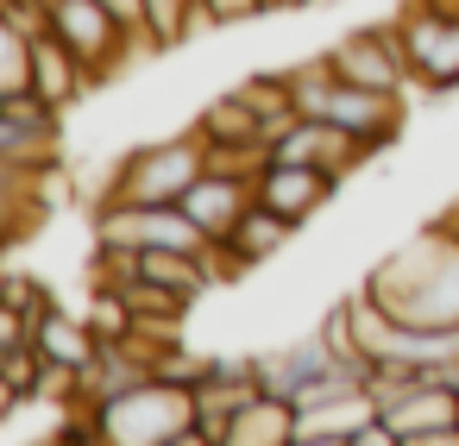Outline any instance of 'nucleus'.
<instances>
[{
    "instance_id": "obj_22",
    "label": "nucleus",
    "mask_w": 459,
    "mask_h": 446,
    "mask_svg": "<svg viewBox=\"0 0 459 446\" xmlns=\"http://www.w3.org/2000/svg\"><path fill=\"white\" fill-rule=\"evenodd\" d=\"M421 7H434V13H446V20H459V0H421Z\"/></svg>"
},
{
    "instance_id": "obj_4",
    "label": "nucleus",
    "mask_w": 459,
    "mask_h": 446,
    "mask_svg": "<svg viewBox=\"0 0 459 446\" xmlns=\"http://www.w3.org/2000/svg\"><path fill=\"white\" fill-rule=\"evenodd\" d=\"M208 170V139L189 133V139H158V145H139L114 164L101 202H183Z\"/></svg>"
},
{
    "instance_id": "obj_24",
    "label": "nucleus",
    "mask_w": 459,
    "mask_h": 446,
    "mask_svg": "<svg viewBox=\"0 0 459 446\" xmlns=\"http://www.w3.org/2000/svg\"><path fill=\"white\" fill-rule=\"evenodd\" d=\"M315 7H327V0H315Z\"/></svg>"
},
{
    "instance_id": "obj_18",
    "label": "nucleus",
    "mask_w": 459,
    "mask_h": 446,
    "mask_svg": "<svg viewBox=\"0 0 459 446\" xmlns=\"http://www.w3.org/2000/svg\"><path fill=\"white\" fill-rule=\"evenodd\" d=\"M258 13H271L264 0H202V26H208V32L246 26V20H258Z\"/></svg>"
},
{
    "instance_id": "obj_11",
    "label": "nucleus",
    "mask_w": 459,
    "mask_h": 446,
    "mask_svg": "<svg viewBox=\"0 0 459 446\" xmlns=\"http://www.w3.org/2000/svg\"><path fill=\"white\" fill-rule=\"evenodd\" d=\"M89 82H95V76H89V64H82V57H76L51 26H45V32H32V70H26V89H39L57 114H70V107L89 95Z\"/></svg>"
},
{
    "instance_id": "obj_16",
    "label": "nucleus",
    "mask_w": 459,
    "mask_h": 446,
    "mask_svg": "<svg viewBox=\"0 0 459 446\" xmlns=\"http://www.w3.org/2000/svg\"><path fill=\"white\" fill-rule=\"evenodd\" d=\"M32 346L51 358V365H70V371H89L95 358H101V339H95V327H89V314L76 321V314H64L57 302L32 321Z\"/></svg>"
},
{
    "instance_id": "obj_6",
    "label": "nucleus",
    "mask_w": 459,
    "mask_h": 446,
    "mask_svg": "<svg viewBox=\"0 0 459 446\" xmlns=\"http://www.w3.org/2000/svg\"><path fill=\"white\" fill-rule=\"evenodd\" d=\"M45 26L89 64V76L95 82H114L126 64H133V51L145 45L120 13H108L101 0H45Z\"/></svg>"
},
{
    "instance_id": "obj_15",
    "label": "nucleus",
    "mask_w": 459,
    "mask_h": 446,
    "mask_svg": "<svg viewBox=\"0 0 459 446\" xmlns=\"http://www.w3.org/2000/svg\"><path fill=\"white\" fill-rule=\"evenodd\" d=\"M296 427H302V408L277 390H258L227 421V446H296Z\"/></svg>"
},
{
    "instance_id": "obj_12",
    "label": "nucleus",
    "mask_w": 459,
    "mask_h": 446,
    "mask_svg": "<svg viewBox=\"0 0 459 446\" xmlns=\"http://www.w3.org/2000/svg\"><path fill=\"white\" fill-rule=\"evenodd\" d=\"M252 202H258L252 176H239V170H214V164H208V170H202V183H195V189L183 195L189 220H195V227H202V233H208L214 245H221V239H227V233L239 227V214H246Z\"/></svg>"
},
{
    "instance_id": "obj_8",
    "label": "nucleus",
    "mask_w": 459,
    "mask_h": 446,
    "mask_svg": "<svg viewBox=\"0 0 459 446\" xmlns=\"http://www.w3.org/2000/svg\"><path fill=\"white\" fill-rule=\"evenodd\" d=\"M321 57L333 64V76H346V82H359V89L403 95V82H409V57H403L396 26H384V32H352V39H340V45L321 51Z\"/></svg>"
},
{
    "instance_id": "obj_5",
    "label": "nucleus",
    "mask_w": 459,
    "mask_h": 446,
    "mask_svg": "<svg viewBox=\"0 0 459 446\" xmlns=\"http://www.w3.org/2000/svg\"><path fill=\"white\" fill-rule=\"evenodd\" d=\"M95 252H214L183 202H95Z\"/></svg>"
},
{
    "instance_id": "obj_9",
    "label": "nucleus",
    "mask_w": 459,
    "mask_h": 446,
    "mask_svg": "<svg viewBox=\"0 0 459 446\" xmlns=\"http://www.w3.org/2000/svg\"><path fill=\"white\" fill-rule=\"evenodd\" d=\"M271 158H283V164H321V170H333L340 183L371 158L352 133H340L333 120H315V114H296L283 133H271Z\"/></svg>"
},
{
    "instance_id": "obj_25",
    "label": "nucleus",
    "mask_w": 459,
    "mask_h": 446,
    "mask_svg": "<svg viewBox=\"0 0 459 446\" xmlns=\"http://www.w3.org/2000/svg\"><path fill=\"white\" fill-rule=\"evenodd\" d=\"M453 227H459V214H453Z\"/></svg>"
},
{
    "instance_id": "obj_17",
    "label": "nucleus",
    "mask_w": 459,
    "mask_h": 446,
    "mask_svg": "<svg viewBox=\"0 0 459 446\" xmlns=\"http://www.w3.org/2000/svg\"><path fill=\"white\" fill-rule=\"evenodd\" d=\"M26 70H32V32L13 20V0L0 7V95L26 89Z\"/></svg>"
},
{
    "instance_id": "obj_20",
    "label": "nucleus",
    "mask_w": 459,
    "mask_h": 446,
    "mask_svg": "<svg viewBox=\"0 0 459 446\" xmlns=\"http://www.w3.org/2000/svg\"><path fill=\"white\" fill-rule=\"evenodd\" d=\"M101 7H108V13H120V20L145 39V0H101Z\"/></svg>"
},
{
    "instance_id": "obj_14",
    "label": "nucleus",
    "mask_w": 459,
    "mask_h": 446,
    "mask_svg": "<svg viewBox=\"0 0 459 446\" xmlns=\"http://www.w3.org/2000/svg\"><path fill=\"white\" fill-rule=\"evenodd\" d=\"M195 133H202L214 151H271L264 114L246 101V89H227L221 101H208V107L195 114Z\"/></svg>"
},
{
    "instance_id": "obj_2",
    "label": "nucleus",
    "mask_w": 459,
    "mask_h": 446,
    "mask_svg": "<svg viewBox=\"0 0 459 446\" xmlns=\"http://www.w3.org/2000/svg\"><path fill=\"white\" fill-rule=\"evenodd\" d=\"M89 427H95V440H114V446H195L202 440L195 390L164 383V377H139L133 390L95 402Z\"/></svg>"
},
{
    "instance_id": "obj_1",
    "label": "nucleus",
    "mask_w": 459,
    "mask_h": 446,
    "mask_svg": "<svg viewBox=\"0 0 459 446\" xmlns=\"http://www.w3.org/2000/svg\"><path fill=\"white\" fill-rule=\"evenodd\" d=\"M396 321L409 327H459V227L440 220L390 252L365 283Z\"/></svg>"
},
{
    "instance_id": "obj_10",
    "label": "nucleus",
    "mask_w": 459,
    "mask_h": 446,
    "mask_svg": "<svg viewBox=\"0 0 459 446\" xmlns=\"http://www.w3.org/2000/svg\"><path fill=\"white\" fill-rule=\"evenodd\" d=\"M252 189H258L264 208H277V214L296 220V227H308V220L333 202L340 176L321 170V164H283V158H264V170L252 176Z\"/></svg>"
},
{
    "instance_id": "obj_3",
    "label": "nucleus",
    "mask_w": 459,
    "mask_h": 446,
    "mask_svg": "<svg viewBox=\"0 0 459 446\" xmlns=\"http://www.w3.org/2000/svg\"><path fill=\"white\" fill-rule=\"evenodd\" d=\"M290 95H296V114H315V120H333L340 133H352L365 151H384L396 133H403V95H384V89H359L346 76H333L327 57L302 64L283 76Z\"/></svg>"
},
{
    "instance_id": "obj_13",
    "label": "nucleus",
    "mask_w": 459,
    "mask_h": 446,
    "mask_svg": "<svg viewBox=\"0 0 459 446\" xmlns=\"http://www.w3.org/2000/svg\"><path fill=\"white\" fill-rule=\"evenodd\" d=\"M302 227L296 220H283L277 208H264V202H252L246 214H239V227L221 239V252H227V264H233V277H246V270H258V264H271L290 239H296Z\"/></svg>"
},
{
    "instance_id": "obj_23",
    "label": "nucleus",
    "mask_w": 459,
    "mask_h": 446,
    "mask_svg": "<svg viewBox=\"0 0 459 446\" xmlns=\"http://www.w3.org/2000/svg\"><path fill=\"white\" fill-rule=\"evenodd\" d=\"M0 289H7V264H0Z\"/></svg>"
},
{
    "instance_id": "obj_7",
    "label": "nucleus",
    "mask_w": 459,
    "mask_h": 446,
    "mask_svg": "<svg viewBox=\"0 0 459 446\" xmlns=\"http://www.w3.org/2000/svg\"><path fill=\"white\" fill-rule=\"evenodd\" d=\"M396 39H403V57H409V76L428 82V89H459V20L421 7V0H409V7L396 13Z\"/></svg>"
},
{
    "instance_id": "obj_21",
    "label": "nucleus",
    "mask_w": 459,
    "mask_h": 446,
    "mask_svg": "<svg viewBox=\"0 0 459 446\" xmlns=\"http://www.w3.org/2000/svg\"><path fill=\"white\" fill-rule=\"evenodd\" d=\"M271 13H296V7H315V0H264Z\"/></svg>"
},
{
    "instance_id": "obj_19",
    "label": "nucleus",
    "mask_w": 459,
    "mask_h": 446,
    "mask_svg": "<svg viewBox=\"0 0 459 446\" xmlns=\"http://www.w3.org/2000/svg\"><path fill=\"white\" fill-rule=\"evenodd\" d=\"M32 339V321H26V308H13L7 296H0V352H13V346H26Z\"/></svg>"
}]
</instances>
